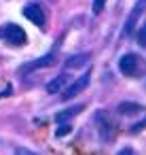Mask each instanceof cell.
Instances as JSON below:
<instances>
[{"label":"cell","mask_w":146,"mask_h":155,"mask_svg":"<svg viewBox=\"0 0 146 155\" xmlns=\"http://www.w3.org/2000/svg\"><path fill=\"white\" fill-rule=\"evenodd\" d=\"M89 58H91V53H78V55H72V58H68L66 66H68V68H81V66H85V64L89 62Z\"/></svg>","instance_id":"cell-10"},{"label":"cell","mask_w":146,"mask_h":155,"mask_svg":"<svg viewBox=\"0 0 146 155\" xmlns=\"http://www.w3.org/2000/svg\"><path fill=\"white\" fill-rule=\"evenodd\" d=\"M140 110H142V106L135 104V102H121L119 104V113L121 115H138Z\"/></svg>","instance_id":"cell-11"},{"label":"cell","mask_w":146,"mask_h":155,"mask_svg":"<svg viewBox=\"0 0 146 155\" xmlns=\"http://www.w3.org/2000/svg\"><path fill=\"white\" fill-rule=\"evenodd\" d=\"M66 81H68V74H59V77H55L53 81L47 83V94H57V91H62L64 85H66Z\"/></svg>","instance_id":"cell-9"},{"label":"cell","mask_w":146,"mask_h":155,"mask_svg":"<svg viewBox=\"0 0 146 155\" xmlns=\"http://www.w3.org/2000/svg\"><path fill=\"white\" fill-rule=\"evenodd\" d=\"M104 5H106V0H93V13L100 15L104 11Z\"/></svg>","instance_id":"cell-12"},{"label":"cell","mask_w":146,"mask_h":155,"mask_svg":"<svg viewBox=\"0 0 146 155\" xmlns=\"http://www.w3.org/2000/svg\"><path fill=\"white\" fill-rule=\"evenodd\" d=\"M57 62V58H55V51H51V53H47V55H43L40 60H36V62H30V64H26L21 70L24 72H30V70H36V68H45V66H53Z\"/></svg>","instance_id":"cell-7"},{"label":"cell","mask_w":146,"mask_h":155,"mask_svg":"<svg viewBox=\"0 0 146 155\" xmlns=\"http://www.w3.org/2000/svg\"><path fill=\"white\" fill-rule=\"evenodd\" d=\"M83 108H85L83 104H76V106H70V108H66V110H59V113L55 115V121H57V123H66L68 119H72L74 115H78Z\"/></svg>","instance_id":"cell-8"},{"label":"cell","mask_w":146,"mask_h":155,"mask_svg":"<svg viewBox=\"0 0 146 155\" xmlns=\"http://www.w3.org/2000/svg\"><path fill=\"white\" fill-rule=\"evenodd\" d=\"M24 15L34 24V26H38V28H45V21H47V15H45V11H43V7L38 5V2H28L26 7H24Z\"/></svg>","instance_id":"cell-2"},{"label":"cell","mask_w":146,"mask_h":155,"mask_svg":"<svg viewBox=\"0 0 146 155\" xmlns=\"http://www.w3.org/2000/svg\"><path fill=\"white\" fill-rule=\"evenodd\" d=\"M144 5H146V0H138V2H135L133 11L129 13V17H127V21H125V34H131V32L135 30V24H138V19H140V15H142V11H144Z\"/></svg>","instance_id":"cell-5"},{"label":"cell","mask_w":146,"mask_h":155,"mask_svg":"<svg viewBox=\"0 0 146 155\" xmlns=\"http://www.w3.org/2000/svg\"><path fill=\"white\" fill-rule=\"evenodd\" d=\"M89 74H91V72L81 74V77H78V81H76V83H72V85H70V87L64 91V100H70V98H74L76 94H81V91H83V89L89 85V79H91Z\"/></svg>","instance_id":"cell-6"},{"label":"cell","mask_w":146,"mask_h":155,"mask_svg":"<svg viewBox=\"0 0 146 155\" xmlns=\"http://www.w3.org/2000/svg\"><path fill=\"white\" fill-rule=\"evenodd\" d=\"M138 55L135 53H125L121 60H119V70L123 72V74H127V77H135V72H138Z\"/></svg>","instance_id":"cell-4"},{"label":"cell","mask_w":146,"mask_h":155,"mask_svg":"<svg viewBox=\"0 0 146 155\" xmlns=\"http://www.w3.org/2000/svg\"><path fill=\"white\" fill-rule=\"evenodd\" d=\"M95 123H97L100 138H102L104 142H110V140L114 138V132H116L114 121L110 119V115H108L106 110H97V113H95Z\"/></svg>","instance_id":"cell-1"},{"label":"cell","mask_w":146,"mask_h":155,"mask_svg":"<svg viewBox=\"0 0 146 155\" xmlns=\"http://www.w3.org/2000/svg\"><path fill=\"white\" fill-rule=\"evenodd\" d=\"M62 125H64V127H59V130H57V136H64V134H68V132H70V125H66V123H62Z\"/></svg>","instance_id":"cell-14"},{"label":"cell","mask_w":146,"mask_h":155,"mask_svg":"<svg viewBox=\"0 0 146 155\" xmlns=\"http://www.w3.org/2000/svg\"><path fill=\"white\" fill-rule=\"evenodd\" d=\"M138 43H140V45H142V47H144V45H146V26H144V28H140V30H138Z\"/></svg>","instance_id":"cell-13"},{"label":"cell","mask_w":146,"mask_h":155,"mask_svg":"<svg viewBox=\"0 0 146 155\" xmlns=\"http://www.w3.org/2000/svg\"><path fill=\"white\" fill-rule=\"evenodd\" d=\"M0 34H2L9 43H13V45H24V43H28V34H26L17 24H7Z\"/></svg>","instance_id":"cell-3"}]
</instances>
